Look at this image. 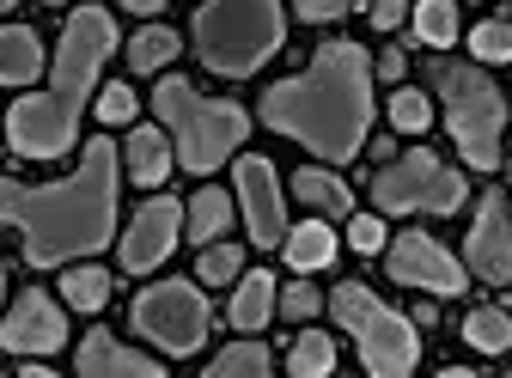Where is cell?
<instances>
[{
    "label": "cell",
    "mask_w": 512,
    "mask_h": 378,
    "mask_svg": "<svg viewBox=\"0 0 512 378\" xmlns=\"http://www.w3.org/2000/svg\"><path fill=\"white\" fill-rule=\"evenodd\" d=\"M0 220L25 232L31 269H61L74 257L104 250L116 232V147L92 141L74 177L43 183V189L0 177Z\"/></svg>",
    "instance_id": "cell-1"
},
{
    "label": "cell",
    "mask_w": 512,
    "mask_h": 378,
    "mask_svg": "<svg viewBox=\"0 0 512 378\" xmlns=\"http://www.w3.org/2000/svg\"><path fill=\"white\" fill-rule=\"evenodd\" d=\"M263 122L275 135L305 141L311 153H324L330 165H348L366 141L372 122V61L360 43H324L311 61V74L269 86Z\"/></svg>",
    "instance_id": "cell-2"
},
{
    "label": "cell",
    "mask_w": 512,
    "mask_h": 378,
    "mask_svg": "<svg viewBox=\"0 0 512 378\" xmlns=\"http://www.w3.org/2000/svg\"><path fill=\"white\" fill-rule=\"evenodd\" d=\"M110 49H116V19L104 7H80L68 31H61L49 86L7 110V141L19 159H61L74 147L80 110L92 104V86H98V68L110 61Z\"/></svg>",
    "instance_id": "cell-3"
},
{
    "label": "cell",
    "mask_w": 512,
    "mask_h": 378,
    "mask_svg": "<svg viewBox=\"0 0 512 378\" xmlns=\"http://www.w3.org/2000/svg\"><path fill=\"white\" fill-rule=\"evenodd\" d=\"M281 0H208L196 13V49L220 80H244L281 49Z\"/></svg>",
    "instance_id": "cell-4"
},
{
    "label": "cell",
    "mask_w": 512,
    "mask_h": 378,
    "mask_svg": "<svg viewBox=\"0 0 512 378\" xmlns=\"http://www.w3.org/2000/svg\"><path fill=\"white\" fill-rule=\"evenodd\" d=\"M165 129L177 135V165L189 171H214L226 153H238V141L250 135V116L238 104H220V98H202L189 80H159L153 92Z\"/></svg>",
    "instance_id": "cell-5"
},
{
    "label": "cell",
    "mask_w": 512,
    "mask_h": 378,
    "mask_svg": "<svg viewBox=\"0 0 512 378\" xmlns=\"http://www.w3.org/2000/svg\"><path fill=\"white\" fill-rule=\"evenodd\" d=\"M433 86L445 98V129H452L458 153L476 171H494L500 165V135H506V98H500V86L482 68H458V61H439Z\"/></svg>",
    "instance_id": "cell-6"
},
{
    "label": "cell",
    "mask_w": 512,
    "mask_h": 378,
    "mask_svg": "<svg viewBox=\"0 0 512 378\" xmlns=\"http://www.w3.org/2000/svg\"><path fill=\"white\" fill-rule=\"evenodd\" d=\"M330 305H336V324L360 342V360H366L372 378H403V372H415L421 342H415V324L409 318H397V311L384 305V299H372L360 281H342L330 293Z\"/></svg>",
    "instance_id": "cell-7"
},
{
    "label": "cell",
    "mask_w": 512,
    "mask_h": 378,
    "mask_svg": "<svg viewBox=\"0 0 512 378\" xmlns=\"http://www.w3.org/2000/svg\"><path fill=\"white\" fill-rule=\"evenodd\" d=\"M372 202L384 214H458L464 177L452 165H439L433 153H403L372 177Z\"/></svg>",
    "instance_id": "cell-8"
},
{
    "label": "cell",
    "mask_w": 512,
    "mask_h": 378,
    "mask_svg": "<svg viewBox=\"0 0 512 378\" xmlns=\"http://www.w3.org/2000/svg\"><path fill=\"white\" fill-rule=\"evenodd\" d=\"M135 330L165 354H196L208 342V299L189 281H159L135 299Z\"/></svg>",
    "instance_id": "cell-9"
},
{
    "label": "cell",
    "mask_w": 512,
    "mask_h": 378,
    "mask_svg": "<svg viewBox=\"0 0 512 378\" xmlns=\"http://www.w3.org/2000/svg\"><path fill=\"white\" fill-rule=\"evenodd\" d=\"M391 275L403 287H427V293H464V263L445 244H433L427 232H403L391 244Z\"/></svg>",
    "instance_id": "cell-10"
},
{
    "label": "cell",
    "mask_w": 512,
    "mask_h": 378,
    "mask_svg": "<svg viewBox=\"0 0 512 378\" xmlns=\"http://www.w3.org/2000/svg\"><path fill=\"white\" fill-rule=\"evenodd\" d=\"M61 342H68V318H61V305H55L49 293H37V287L7 311V324H0V348H13L19 360L49 354V348H61Z\"/></svg>",
    "instance_id": "cell-11"
},
{
    "label": "cell",
    "mask_w": 512,
    "mask_h": 378,
    "mask_svg": "<svg viewBox=\"0 0 512 378\" xmlns=\"http://www.w3.org/2000/svg\"><path fill=\"white\" fill-rule=\"evenodd\" d=\"M238 202H244V220H250L256 244L287 238V208H281V183H275L269 159H238Z\"/></svg>",
    "instance_id": "cell-12"
},
{
    "label": "cell",
    "mask_w": 512,
    "mask_h": 378,
    "mask_svg": "<svg viewBox=\"0 0 512 378\" xmlns=\"http://www.w3.org/2000/svg\"><path fill=\"white\" fill-rule=\"evenodd\" d=\"M470 269L482 281H512V202L506 196H482V214L470 226Z\"/></svg>",
    "instance_id": "cell-13"
},
{
    "label": "cell",
    "mask_w": 512,
    "mask_h": 378,
    "mask_svg": "<svg viewBox=\"0 0 512 378\" xmlns=\"http://www.w3.org/2000/svg\"><path fill=\"white\" fill-rule=\"evenodd\" d=\"M177 226H183L177 202H147V208L135 214V226H128V238H122V269H128V275L159 269V263L171 257V244H177Z\"/></svg>",
    "instance_id": "cell-14"
},
{
    "label": "cell",
    "mask_w": 512,
    "mask_h": 378,
    "mask_svg": "<svg viewBox=\"0 0 512 378\" xmlns=\"http://www.w3.org/2000/svg\"><path fill=\"white\" fill-rule=\"evenodd\" d=\"M80 372H86V378H159V360L122 348L110 330H92V336L80 342Z\"/></svg>",
    "instance_id": "cell-15"
},
{
    "label": "cell",
    "mask_w": 512,
    "mask_h": 378,
    "mask_svg": "<svg viewBox=\"0 0 512 378\" xmlns=\"http://www.w3.org/2000/svg\"><path fill=\"white\" fill-rule=\"evenodd\" d=\"M43 74V49L25 25H0V80L7 86H31Z\"/></svg>",
    "instance_id": "cell-16"
},
{
    "label": "cell",
    "mask_w": 512,
    "mask_h": 378,
    "mask_svg": "<svg viewBox=\"0 0 512 378\" xmlns=\"http://www.w3.org/2000/svg\"><path fill=\"white\" fill-rule=\"evenodd\" d=\"M171 171V141L159 129H135L128 135V177L135 183H165Z\"/></svg>",
    "instance_id": "cell-17"
},
{
    "label": "cell",
    "mask_w": 512,
    "mask_h": 378,
    "mask_svg": "<svg viewBox=\"0 0 512 378\" xmlns=\"http://www.w3.org/2000/svg\"><path fill=\"white\" fill-rule=\"evenodd\" d=\"M269 318H275V281L269 275H244L238 299H232V324L238 330H263Z\"/></svg>",
    "instance_id": "cell-18"
},
{
    "label": "cell",
    "mask_w": 512,
    "mask_h": 378,
    "mask_svg": "<svg viewBox=\"0 0 512 378\" xmlns=\"http://www.w3.org/2000/svg\"><path fill=\"white\" fill-rule=\"evenodd\" d=\"M226 220H232L226 189H202V196H189V214H183V226H189V238H196V244H214V238L226 232Z\"/></svg>",
    "instance_id": "cell-19"
},
{
    "label": "cell",
    "mask_w": 512,
    "mask_h": 378,
    "mask_svg": "<svg viewBox=\"0 0 512 378\" xmlns=\"http://www.w3.org/2000/svg\"><path fill=\"white\" fill-rule=\"evenodd\" d=\"M330 257H336V232H330L324 220L287 232V263H293V269H324Z\"/></svg>",
    "instance_id": "cell-20"
},
{
    "label": "cell",
    "mask_w": 512,
    "mask_h": 378,
    "mask_svg": "<svg viewBox=\"0 0 512 378\" xmlns=\"http://www.w3.org/2000/svg\"><path fill=\"white\" fill-rule=\"evenodd\" d=\"M293 196L311 202V208H324V214H348V202H354V196H348V183L330 177V171H317V165L293 177Z\"/></svg>",
    "instance_id": "cell-21"
},
{
    "label": "cell",
    "mask_w": 512,
    "mask_h": 378,
    "mask_svg": "<svg viewBox=\"0 0 512 378\" xmlns=\"http://www.w3.org/2000/svg\"><path fill=\"white\" fill-rule=\"evenodd\" d=\"M464 342L482 348V354H506L512 348V318H506V311H494V305H482V311H470V318H464Z\"/></svg>",
    "instance_id": "cell-22"
},
{
    "label": "cell",
    "mask_w": 512,
    "mask_h": 378,
    "mask_svg": "<svg viewBox=\"0 0 512 378\" xmlns=\"http://www.w3.org/2000/svg\"><path fill=\"white\" fill-rule=\"evenodd\" d=\"M171 55H177V31L153 25V31H141L135 43H128V68H135V74H159Z\"/></svg>",
    "instance_id": "cell-23"
},
{
    "label": "cell",
    "mask_w": 512,
    "mask_h": 378,
    "mask_svg": "<svg viewBox=\"0 0 512 378\" xmlns=\"http://www.w3.org/2000/svg\"><path fill=\"white\" fill-rule=\"evenodd\" d=\"M61 299L80 305V311H98V305L110 299V275H104V269H92V263H80V269L61 275Z\"/></svg>",
    "instance_id": "cell-24"
},
{
    "label": "cell",
    "mask_w": 512,
    "mask_h": 378,
    "mask_svg": "<svg viewBox=\"0 0 512 378\" xmlns=\"http://www.w3.org/2000/svg\"><path fill=\"white\" fill-rule=\"evenodd\" d=\"M415 31H421V43L445 49L458 37V7H452V0H421V7H415Z\"/></svg>",
    "instance_id": "cell-25"
},
{
    "label": "cell",
    "mask_w": 512,
    "mask_h": 378,
    "mask_svg": "<svg viewBox=\"0 0 512 378\" xmlns=\"http://www.w3.org/2000/svg\"><path fill=\"white\" fill-rule=\"evenodd\" d=\"M287 366H293L299 378H324V372H336V342H330V336H299Z\"/></svg>",
    "instance_id": "cell-26"
},
{
    "label": "cell",
    "mask_w": 512,
    "mask_h": 378,
    "mask_svg": "<svg viewBox=\"0 0 512 378\" xmlns=\"http://www.w3.org/2000/svg\"><path fill=\"white\" fill-rule=\"evenodd\" d=\"M263 372H269V348H256V342H232L214 360V378H263Z\"/></svg>",
    "instance_id": "cell-27"
},
{
    "label": "cell",
    "mask_w": 512,
    "mask_h": 378,
    "mask_svg": "<svg viewBox=\"0 0 512 378\" xmlns=\"http://www.w3.org/2000/svg\"><path fill=\"white\" fill-rule=\"evenodd\" d=\"M470 49H476L482 61H512V25H506V19L476 25V31H470Z\"/></svg>",
    "instance_id": "cell-28"
},
{
    "label": "cell",
    "mask_w": 512,
    "mask_h": 378,
    "mask_svg": "<svg viewBox=\"0 0 512 378\" xmlns=\"http://www.w3.org/2000/svg\"><path fill=\"white\" fill-rule=\"evenodd\" d=\"M391 122H397V129H409V135H421L427 122H433V104L421 92H397L391 98Z\"/></svg>",
    "instance_id": "cell-29"
},
{
    "label": "cell",
    "mask_w": 512,
    "mask_h": 378,
    "mask_svg": "<svg viewBox=\"0 0 512 378\" xmlns=\"http://www.w3.org/2000/svg\"><path fill=\"white\" fill-rule=\"evenodd\" d=\"M232 275H238V250H232V244H208V250H202V281L220 287V281H232Z\"/></svg>",
    "instance_id": "cell-30"
},
{
    "label": "cell",
    "mask_w": 512,
    "mask_h": 378,
    "mask_svg": "<svg viewBox=\"0 0 512 378\" xmlns=\"http://www.w3.org/2000/svg\"><path fill=\"white\" fill-rule=\"evenodd\" d=\"M317 305H324V293L305 287V281H293V287H287V299H281L287 318H317Z\"/></svg>",
    "instance_id": "cell-31"
},
{
    "label": "cell",
    "mask_w": 512,
    "mask_h": 378,
    "mask_svg": "<svg viewBox=\"0 0 512 378\" xmlns=\"http://www.w3.org/2000/svg\"><path fill=\"white\" fill-rule=\"evenodd\" d=\"M98 116H104V122H128V116H135V92H128V86H104Z\"/></svg>",
    "instance_id": "cell-32"
},
{
    "label": "cell",
    "mask_w": 512,
    "mask_h": 378,
    "mask_svg": "<svg viewBox=\"0 0 512 378\" xmlns=\"http://www.w3.org/2000/svg\"><path fill=\"white\" fill-rule=\"evenodd\" d=\"M348 244L372 257V250H384V226H378L372 214H354V226H348Z\"/></svg>",
    "instance_id": "cell-33"
},
{
    "label": "cell",
    "mask_w": 512,
    "mask_h": 378,
    "mask_svg": "<svg viewBox=\"0 0 512 378\" xmlns=\"http://www.w3.org/2000/svg\"><path fill=\"white\" fill-rule=\"evenodd\" d=\"M299 7V19H311V25H330V19H342L354 0H293Z\"/></svg>",
    "instance_id": "cell-34"
},
{
    "label": "cell",
    "mask_w": 512,
    "mask_h": 378,
    "mask_svg": "<svg viewBox=\"0 0 512 378\" xmlns=\"http://www.w3.org/2000/svg\"><path fill=\"white\" fill-rule=\"evenodd\" d=\"M403 13H409V0H372V25H378V31L403 25Z\"/></svg>",
    "instance_id": "cell-35"
},
{
    "label": "cell",
    "mask_w": 512,
    "mask_h": 378,
    "mask_svg": "<svg viewBox=\"0 0 512 378\" xmlns=\"http://www.w3.org/2000/svg\"><path fill=\"white\" fill-rule=\"evenodd\" d=\"M378 74H384V80H403V55H397V49H384V61H378Z\"/></svg>",
    "instance_id": "cell-36"
},
{
    "label": "cell",
    "mask_w": 512,
    "mask_h": 378,
    "mask_svg": "<svg viewBox=\"0 0 512 378\" xmlns=\"http://www.w3.org/2000/svg\"><path fill=\"white\" fill-rule=\"evenodd\" d=\"M122 7H128V13H159L165 0H122Z\"/></svg>",
    "instance_id": "cell-37"
},
{
    "label": "cell",
    "mask_w": 512,
    "mask_h": 378,
    "mask_svg": "<svg viewBox=\"0 0 512 378\" xmlns=\"http://www.w3.org/2000/svg\"><path fill=\"white\" fill-rule=\"evenodd\" d=\"M0 293H7V263H0Z\"/></svg>",
    "instance_id": "cell-38"
},
{
    "label": "cell",
    "mask_w": 512,
    "mask_h": 378,
    "mask_svg": "<svg viewBox=\"0 0 512 378\" xmlns=\"http://www.w3.org/2000/svg\"><path fill=\"white\" fill-rule=\"evenodd\" d=\"M7 7H13V0H0V13H7Z\"/></svg>",
    "instance_id": "cell-39"
}]
</instances>
